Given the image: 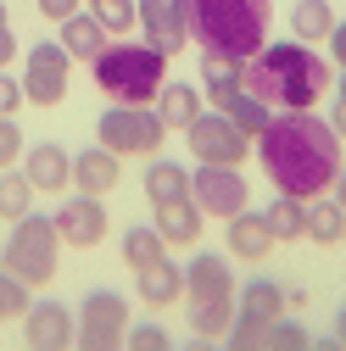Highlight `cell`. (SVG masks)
<instances>
[{"label": "cell", "instance_id": "cell-1", "mask_svg": "<svg viewBox=\"0 0 346 351\" xmlns=\"http://www.w3.org/2000/svg\"><path fill=\"white\" fill-rule=\"evenodd\" d=\"M251 145H257V156H263L274 190L301 195V201L330 195L335 173H341V134L324 117H313V112H274L268 128Z\"/></svg>", "mask_w": 346, "mask_h": 351}, {"label": "cell", "instance_id": "cell-2", "mask_svg": "<svg viewBox=\"0 0 346 351\" xmlns=\"http://www.w3.org/2000/svg\"><path fill=\"white\" fill-rule=\"evenodd\" d=\"M240 84L274 112H308L324 101V90H335V62L319 56V45H301V39H285V45H263L246 67Z\"/></svg>", "mask_w": 346, "mask_h": 351}, {"label": "cell", "instance_id": "cell-3", "mask_svg": "<svg viewBox=\"0 0 346 351\" xmlns=\"http://www.w3.org/2000/svg\"><path fill=\"white\" fill-rule=\"evenodd\" d=\"M268 17H274V0H185L190 39L201 45L207 62L246 67L268 45Z\"/></svg>", "mask_w": 346, "mask_h": 351}, {"label": "cell", "instance_id": "cell-4", "mask_svg": "<svg viewBox=\"0 0 346 351\" xmlns=\"http://www.w3.org/2000/svg\"><path fill=\"white\" fill-rule=\"evenodd\" d=\"M95 84L117 106H151L168 84V56L146 39H106V51L95 56Z\"/></svg>", "mask_w": 346, "mask_h": 351}, {"label": "cell", "instance_id": "cell-5", "mask_svg": "<svg viewBox=\"0 0 346 351\" xmlns=\"http://www.w3.org/2000/svg\"><path fill=\"white\" fill-rule=\"evenodd\" d=\"M235 290L240 285L229 274V256L196 251L185 262V318H190V329L207 335V340L229 335V324H235Z\"/></svg>", "mask_w": 346, "mask_h": 351}, {"label": "cell", "instance_id": "cell-6", "mask_svg": "<svg viewBox=\"0 0 346 351\" xmlns=\"http://www.w3.org/2000/svg\"><path fill=\"white\" fill-rule=\"evenodd\" d=\"M56 262H62V234H56V223H51V217H39V212L17 217L12 234H6V245H0V268L17 274V279L34 290V285H51V279H56Z\"/></svg>", "mask_w": 346, "mask_h": 351}, {"label": "cell", "instance_id": "cell-7", "mask_svg": "<svg viewBox=\"0 0 346 351\" xmlns=\"http://www.w3.org/2000/svg\"><path fill=\"white\" fill-rule=\"evenodd\" d=\"M95 140L106 145V151H117V156H157L162 145H168V123L157 117V106H106L101 117H95Z\"/></svg>", "mask_w": 346, "mask_h": 351}, {"label": "cell", "instance_id": "cell-8", "mask_svg": "<svg viewBox=\"0 0 346 351\" xmlns=\"http://www.w3.org/2000/svg\"><path fill=\"white\" fill-rule=\"evenodd\" d=\"M23 95H28V106H62L67 101V78H73V56L62 51V39H39V45H28V56H23Z\"/></svg>", "mask_w": 346, "mask_h": 351}, {"label": "cell", "instance_id": "cell-9", "mask_svg": "<svg viewBox=\"0 0 346 351\" xmlns=\"http://www.w3.org/2000/svg\"><path fill=\"white\" fill-rule=\"evenodd\" d=\"M185 140H190V156L196 162H224V167H240L251 156V134L224 117V112H201L190 128H185Z\"/></svg>", "mask_w": 346, "mask_h": 351}, {"label": "cell", "instance_id": "cell-10", "mask_svg": "<svg viewBox=\"0 0 346 351\" xmlns=\"http://www.w3.org/2000/svg\"><path fill=\"white\" fill-rule=\"evenodd\" d=\"M190 195H196V206H201L207 217H224V223H229L235 212L251 206V190H246V179H240V167H224V162H196Z\"/></svg>", "mask_w": 346, "mask_h": 351}, {"label": "cell", "instance_id": "cell-11", "mask_svg": "<svg viewBox=\"0 0 346 351\" xmlns=\"http://www.w3.org/2000/svg\"><path fill=\"white\" fill-rule=\"evenodd\" d=\"M56 234H62V245H78V251H95L101 240H106V229H112V217H106V201L101 195H67L62 206H56Z\"/></svg>", "mask_w": 346, "mask_h": 351}, {"label": "cell", "instance_id": "cell-12", "mask_svg": "<svg viewBox=\"0 0 346 351\" xmlns=\"http://www.w3.org/2000/svg\"><path fill=\"white\" fill-rule=\"evenodd\" d=\"M135 23H140V39L157 45L162 56H179V51L190 45L185 0H135Z\"/></svg>", "mask_w": 346, "mask_h": 351}, {"label": "cell", "instance_id": "cell-13", "mask_svg": "<svg viewBox=\"0 0 346 351\" xmlns=\"http://www.w3.org/2000/svg\"><path fill=\"white\" fill-rule=\"evenodd\" d=\"M17 324H23V346L28 351H73L78 318H73V306H62V301H28V313Z\"/></svg>", "mask_w": 346, "mask_h": 351}, {"label": "cell", "instance_id": "cell-14", "mask_svg": "<svg viewBox=\"0 0 346 351\" xmlns=\"http://www.w3.org/2000/svg\"><path fill=\"white\" fill-rule=\"evenodd\" d=\"M23 173L39 195H62L73 184V151H62L56 140H39V145H23Z\"/></svg>", "mask_w": 346, "mask_h": 351}, {"label": "cell", "instance_id": "cell-15", "mask_svg": "<svg viewBox=\"0 0 346 351\" xmlns=\"http://www.w3.org/2000/svg\"><path fill=\"white\" fill-rule=\"evenodd\" d=\"M151 223H157V234L168 240V245H196L201 240V223H207V212L196 206V195L185 190V195H168V201H151Z\"/></svg>", "mask_w": 346, "mask_h": 351}, {"label": "cell", "instance_id": "cell-16", "mask_svg": "<svg viewBox=\"0 0 346 351\" xmlns=\"http://www.w3.org/2000/svg\"><path fill=\"white\" fill-rule=\"evenodd\" d=\"M117 179H123V156L106 151L101 140L84 145V151H73V190H84V195H112Z\"/></svg>", "mask_w": 346, "mask_h": 351}, {"label": "cell", "instance_id": "cell-17", "mask_svg": "<svg viewBox=\"0 0 346 351\" xmlns=\"http://www.w3.org/2000/svg\"><path fill=\"white\" fill-rule=\"evenodd\" d=\"M290 313V295H285V285L279 279H246L240 290H235V318H246V324H274V318H285Z\"/></svg>", "mask_w": 346, "mask_h": 351}, {"label": "cell", "instance_id": "cell-18", "mask_svg": "<svg viewBox=\"0 0 346 351\" xmlns=\"http://www.w3.org/2000/svg\"><path fill=\"white\" fill-rule=\"evenodd\" d=\"M279 240H274V229H268V217L263 212H235L229 217V256L235 262H268V251H274Z\"/></svg>", "mask_w": 346, "mask_h": 351}, {"label": "cell", "instance_id": "cell-19", "mask_svg": "<svg viewBox=\"0 0 346 351\" xmlns=\"http://www.w3.org/2000/svg\"><path fill=\"white\" fill-rule=\"evenodd\" d=\"M135 295L146 301V306H173V301H185V268L173 256H162V262H151V268H140L135 274Z\"/></svg>", "mask_w": 346, "mask_h": 351}, {"label": "cell", "instance_id": "cell-20", "mask_svg": "<svg viewBox=\"0 0 346 351\" xmlns=\"http://www.w3.org/2000/svg\"><path fill=\"white\" fill-rule=\"evenodd\" d=\"M78 329H112V335H128V301L117 290H84L78 301Z\"/></svg>", "mask_w": 346, "mask_h": 351}, {"label": "cell", "instance_id": "cell-21", "mask_svg": "<svg viewBox=\"0 0 346 351\" xmlns=\"http://www.w3.org/2000/svg\"><path fill=\"white\" fill-rule=\"evenodd\" d=\"M106 39H112V34L95 23V12L78 6L73 17H62V51H67L73 62H95V56L106 51Z\"/></svg>", "mask_w": 346, "mask_h": 351}, {"label": "cell", "instance_id": "cell-22", "mask_svg": "<svg viewBox=\"0 0 346 351\" xmlns=\"http://www.w3.org/2000/svg\"><path fill=\"white\" fill-rule=\"evenodd\" d=\"M201 106H207V95L196 90V84H162L157 90V117L168 123V134L173 128H190L201 117Z\"/></svg>", "mask_w": 346, "mask_h": 351}, {"label": "cell", "instance_id": "cell-23", "mask_svg": "<svg viewBox=\"0 0 346 351\" xmlns=\"http://www.w3.org/2000/svg\"><path fill=\"white\" fill-rule=\"evenodd\" d=\"M117 251H123V262H128V268H151V262H162L168 256V240L157 234V223H128L123 229V240H117Z\"/></svg>", "mask_w": 346, "mask_h": 351}, {"label": "cell", "instance_id": "cell-24", "mask_svg": "<svg viewBox=\"0 0 346 351\" xmlns=\"http://www.w3.org/2000/svg\"><path fill=\"white\" fill-rule=\"evenodd\" d=\"M263 217H268V229H274L279 245H285V240H308V201H301V195H285V190H279Z\"/></svg>", "mask_w": 346, "mask_h": 351}, {"label": "cell", "instance_id": "cell-25", "mask_svg": "<svg viewBox=\"0 0 346 351\" xmlns=\"http://www.w3.org/2000/svg\"><path fill=\"white\" fill-rule=\"evenodd\" d=\"M346 234V206L335 195H313L308 201V240L313 245H335Z\"/></svg>", "mask_w": 346, "mask_h": 351}, {"label": "cell", "instance_id": "cell-26", "mask_svg": "<svg viewBox=\"0 0 346 351\" xmlns=\"http://www.w3.org/2000/svg\"><path fill=\"white\" fill-rule=\"evenodd\" d=\"M290 28L301 45H324L330 28H335V12H330V0H296L290 6Z\"/></svg>", "mask_w": 346, "mask_h": 351}, {"label": "cell", "instance_id": "cell-27", "mask_svg": "<svg viewBox=\"0 0 346 351\" xmlns=\"http://www.w3.org/2000/svg\"><path fill=\"white\" fill-rule=\"evenodd\" d=\"M185 190H190V167L168 162V156L146 162V201H168V195H185Z\"/></svg>", "mask_w": 346, "mask_h": 351}, {"label": "cell", "instance_id": "cell-28", "mask_svg": "<svg viewBox=\"0 0 346 351\" xmlns=\"http://www.w3.org/2000/svg\"><path fill=\"white\" fill-rule=\"evenodd\" d=\"M34 184H28V173L23 167H6L0 173V217H6V223H17V217H28L34 212Z\"/></svg>", "mask_w": 346, "mask_h": 351}, {"label": "cell", "instance_id": "cell-29", "mask_svg": "<svg viewBox=\"0 0 346 351\" xmlns=\"http://www.w3.org/2000/svg\"><path fill=\"white\" fill-rule=\"evenodd\" d=\"M218 112H224V117H235V123L246 128L251 140L263 134V128H268V117H274V106H263V101H257V95L246 90V84H240V90H235V95H229V101H224Z\"/></svg>", "mask_w": 346, "mask_h": 351}, {"label": "cell", "instance_id": "cell-30", "mask_svg": "<svg viewBox=\"0 0 346 351\" xmlns=\"http://www.w3.org/2000/svg\"><path fill=\"white\" fill-rule=\"evenodd\" d=\"M235 90H240V67L235 62H201V95H207V106H224Z\"/></svg>", "mask_w": 346, "mask_h": 351}, {"label": "cell", "instance_id": "cell-31", "mask_svg": "<svg viewBox=\"0 0 346 351\" xmlns=\"http://www.w3.org/2000/svg\"><path fill=\"white\" fill-rule=\"evenodd\" d=\"M90 12H95V23L112 39H123L128 28H135V0H90Z\"/></svg>", "mask_w": 346, "mask_h": 351}, {"label": "cell", "instance_id": "cell-32", "mask_svg": "<svg viewBox=\"0 0 346 351\" xmlns=\"http://www.w3.org/2000/svg\"><path fill=\"white\" fill-rule=\"evenodd\" d=\"M28 301H34V290H28L17 274H6V268H0V324L23 318V313H28Z\"/></svg>", "mask_w": 346, "mask_h": 351}, {"label": "cell", "instance_id": "cell-33", "mask_svg": "<svg viewBox=\"0 0 346 351\" xmlns=\"http://www.w3.org/2000/svg\"><path fill=\"white\" fill-rule=\"evenodd\" d=\"M308 346H313V335L296 318H274L268 324V351H308Z\"/></svg>", "mask_w": 346, "mask_h": 351}, {"label": "cell", "instance_id": "cell-34", "mask_svg": "<svg viewBox=\"0 0 346 351\" xmlns=\"http://www.w3.org/2000/svg\"><path fill=\"white\" fill-rule=\"evenodd\" d=\"M224 351H268V329H263V324L235 318V324H229V335H224Z\"/></svg>", "mask_w": 346, "mask_h": 351}, {"label": "cell", "instance_id": "cell-35", "mask_svg": "<svg viewBox=\"0 0 346 351\" xmlns=\"http://www.w3.org/2000/svg\"><path fill=\"white\" fill-rule=\"evenodd\" d=\"M17 162H23V128H17V117H0V173Z\"/></svg>", "mask_w": 346, "mask_h": 351}, {"label": "cell", "instance_id": "cell-36", "mask_svg": "<svg viewBox=\"0 0 346 351\" xmlns=\"http://www.w3.org/2000/svg\"><path fill=\"white\" fill-rule=\"evenodd\" d=\"M17 106H28V95H23V78H17L12 67H0V117H17Z\"/></svg>", "mask_w": 346, "mask_h": 351}, {"label": "cell", "instance_id": "cell-37", "mask_svg": "<svg viewBox=\"0 0 346 351\" xmlns=\"http://www.w3.org/2000/svg\"><path fill=\"white\" fill-rule=\"evenodd\" d=\"M17 62V34H12V17H6V0H0V67Z\"/></svg>", "mask_w": 346, "mask_h": 351}, {"label": "cell", "instance_id": "cell-38", "mask_svg": "<svg viewBox=\"0 0 346 351\" xmlns=\"http://www.w3.org/2000/svg\"><path fill=\"white\" fill-rule=\"evenodd\" d=\"M324 45H330V62H335V67H346V17H335V28H330Z\"/></svg>", "mask_w": 346, "mask_h": 351}, {"label": "cell", "instance_id": "cell-39", "mask_svg": "<svg viewBox=\"0 0 346 351\" xmlns=\"http://www.w3.org/2000/svg\"><path fill=\"white\" fill-rule=\"evenodd\" d=\"M84 6V0H39V17H51V23H62V17H73Z\"/></svg>", "mask_w": 346, "mask_h": 351}, {"label": "cell", "instance_id": "cell-40", "mask_svg": "<svg viewBox=\"0 0 346 351\" xmlns=\"http://www.w3.org/2000/svg\"><path fill=\"white\" fill-rule=\"evenodd\" d=\"M179 351H224V346H218V340H207V335H190Z\"/></svg>", "mask_w": 346, "mask_h": 351}, {"label": "cell", "instance_id": "cell-41", "mask_svg": "<svg viewBox=\"0 0 346 351\" xmlns=\"http://www.w3.org/2000/svg\"><path fill=\"white\" fill-rule=\"evenodd\" d=\"M308 351H346V340H341V335H319Z\"/></svg>", "mask_w": 346, "mask_h": 351}, {"label": "cell", "instance_id": "cell-42", "mask_svg": "<svg viewBox=\"0 0 346 351\" xmlns=\"http://www.w3.org/2000/svg\"><path fill=\"white\" fill-rule=\"evenodd\" d=\"M330 128H335V134L346 140V101H335V112H330Z\"/></svg>", "mask_w": 346, "mask_h": 351}, {"label": "cell", "instance_id": "cell-43", "mask_svg": "<svg viewBox=\"0 0 346 351\" xmlns=\"http://www.w3.org/2000/svg\"><path fill=\"white\" fill-rule=\"evenodd\" d=\"M330 195H335V201H341V206H346V167H341V173H335V184H330Z\"/></svg>", "mask_w": 346, "mask_h": 351}, {"label": "cell", "instance_id": "cell-44", "mask_svg": "<svg viewBox=\"0 0 346 351\" xmlns=\"http://www.w3.org/2000/svg\"><path fill=\"white\" fill-rule=\"evenodd\" d=\"M335 101H346V67H341V78H335Z\"/></svg>", "mask_w": 346, "mask_h": 351}, {"label": "cell", "instance_id": "cell-45", "mask_svg": "<svg viewBox=\"0 0 346 351\" xmlns=\"http://www.w3.org/2000/svg\"><path fill=\"white\" fill-rule=\"evenodd\" d=\"M335 335L346 340V306H341V313H335Z\"/></svg>", "mask_w": 346, "mask_h": 351}, {"label": "cell", "instance_id": "cell-46", "mask_svg": "<svg viewBox=\"0 0 346 351\" xmlns=\"http://www.w3.org/2000/svg\"><path fill=\"white\" fill-rule=\"evenodd\" d=\"M341 240H346V234H341Z\"/></svg>", "mask_w": 346, "mask_h": 351}]
</instances>
